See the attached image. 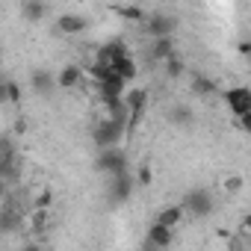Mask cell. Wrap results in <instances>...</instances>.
<instances>
[{
    "label": "cell",
    "instance_id": "cell-11",
    "mask_svg": "<svg viewBox=\"0 0 251 251\" xmlns=\"http://www.w3.org/2000/svg\"><path fill=\"white\" fill-rule=\"evenodd\" d=\"M112 74H115L118 80H124V83H133V80H136V74H139V65H136V59H133V56H124V59H118V62H115Z\"/></svg>",
    "mask_w": 251,
    "mask_h": 251
},
{
    "label": "cell",
    "instance_id": "cell-10",
    "mask_svg": "<svg viewBox=\"0 0 251 251\" xmlns=\"http://www.w3.org/2000/svg\"><path fill=\"white\" fill-rule=\"evenodd\" d=\"M109 189H112V201H127V198H130V189H133V175H130V172L115 175Z\"/></svg>",
    "mask_w": 251,
    "mask_h": 251
},
{
    "label": "cell",
    "instance_id": "cell-1",
    "mask_svg": "<svg viewBox=\"0 0 251 251\" xmlns=\"http://www.w3.org/2000/svg\"><path fill=\"white\" fill-rule=\"evenodd\" d=\"M127 133V121H121V118H106V121H95V127H92V142L106 151V148H118L121 136Z\"/></svg>",
    "mask_w": 251,
    "mask_h": 251
},
{
    "label": "cell",
    "instance_id": "cell-8",
    "mask_svg": "<svg viewBox=\"0 0 251 251\" xmlns=\"http://www.w3.org/2000/svg\"><path fill=\"white\" fill-rule=\"evenodd\" d=\"M56 80V89H77L80 83H83V68L80 65H62V71L53 77Z\"/></svg>",
    "mask_w": 251,
    "mask_h": 251
},
{
    "label": "cell",
    "instance_id": "cell-7",
    "mask_svg": "<svg viewBox=\"0 0 251 251\" xmlns=\"http://www.w3.org/2000/svg\"><path fill=\"white\" fill-rule=\"evenodd\" d=\"M89 27V21L83 18V15H77V12H62L59 18H56V30L62 33V36H77V33H83Z\"/></svg>",
    "mask_w": 251,
    "mask_h": 251
},
{
    "label": "cell",
    "instance_id": "cell-12",
    "mask_svg": "<svg viewBox=\"0 0 251 251\" xmlns=\"http://www.w3.org/2000/svg\"><path fill=\"white\" fill-rule=\"evenodd\" d=\"M148 242H151L154 248H169V245L175 242V233H172L169 227H163V225L154 222V225L148 227Z\"/></svg>",
    "mask_w": 251,
    "mask_h": 251
},
{
    "label": "cell",
    "instance_id": "cell-17",
    "mask_svg": "<svg viewBox=\"0 0 251 251\" xmlns=\"http://www.w3.org/2000/svg\"><path fill=\"white\" fill-rule=\"evenodd\" d=\"M115 15H121L124 21H130V24H142L148 18L142 6H115Z\"/></svg>",
    "mask_w": 251,
    "mask_h": 251
},
{
    "label": "cell",
    "instance_id": "cell-19",
    "mask_svg": "<svg viewBox=\"0 0 251 251\" xmlns=\"http://www.w3.org/2000/svg\"><path fill=\"white\" fill-rule=\"evenodd\" d=\"M48 213H50V210H30V227H33L36 233L45 230V225H48Z\"/></svg>",
    "mask_w": 251,
    "mask_h": 251
},
{
    "label": "cell",
    "instance_id": "cell-5",
    "mask_svg": "<svg viewBox=\"0 0 251 251\" xmlns=\"http://www.w3.org/2000/svg\"><path fill=\"white\" fill-rule=\"evenodd\" d=\"M177 30V21L172 15H163V12H154L151 18H145V33L151 39H172V33Z\"/></svg>",
    "mask_w": 251,
    "mask_h": 251
},
{
    "label": "cell",
    "instance_id": "cell-21",
    "mask_svg": "<svg viewBox=\"0 0 251 251\" xmlns=\"http://www.w3.org/2000/svg\"><path fill=\"white\" fill-rule=\"evenodd\" d=\"M50 201H53V192H50V189H42V192L33 198V210H48Z\"/></svg>",
    "mask_w": 251,
    "mask_h": 251
},
{
    "label": "cell",
    "instance_id": "cell-25",
    "mask_svg": "<svg viewBox=\"0 0 251 251\" xmlns=\"http://www.w3.org/2000/svg\"><path fill=\"white\" fill-rule=\"evenodd\" d=\"M0 103H6V80H0Z\"/></svg>",
    "mask_w": 251,
    "mask_h": 251
},
{
    "label": "cell",
    "instance_id": "cell-4",
    "mask_svg": "<svg viewBox=\"0 0 251 251\" xmlns=\"http://www.w3.org/2000/svg\"><path fill=\"white\" fill-rule=\"evenodd\" d=\"M225 103H227V109H230L236 118L251 115V92H248V86H233V89H227V92H225Z\"/></svg>",
    "mask_w": 251,
    "mask_h": 251
},
{
    "label": "cell",
    "instance_id": "cell-14",
    "mask_svg": "<svg viewBox=\"0 0 251 251\" xmlns=\"http://www.w3.org/2000/svg\"><path fill=\"white\" fill-rule=\"evenodd\" d=\"M172 53H175V42L172 39H154V45H151V59L154 62H166Z\"/></svg>",
    "mask_w": 251,
    "mask_h": 251
},
{
    "label": "cell",
    "instance_id": "cell-15",
    "mask_svg": "<svg viewBox=\"0 0 251 251\" xmlns=\"http://www.w3.org/2000/svg\"><path fill=\"white\" fill-rule=\"evenodd\" d=\"M33 89H36L39 95H45V98H48V95H53L56 80H53L48 71H36V74H33Z\"/></svg>",
    "mask_w": 251,
    "mask_h": 251
},
{
    "label": "cell",
    "instance_id": "cell-26",
    "mask_svg": "<svg viewBox=\"0 0 251 251\" xmlns=\"http://www.w3.org/2000/svg\"><path fill=\"white\" fill-rule=\"evenodd\" d=\"M24 251H45V248H42L39 242H27V245H24Z\"/></svg>",
    "mask_w": 251,
    "mask_h": 251
},
{
    "label": "cell",
    "instance_id": "cell-16",
    "mask_svg": "<svg viewBox=\"0 0 251 251\" xmlns=\"http://www.w3.org/2000/svg\"><path fill=\"white\" fill-rule=\"evenodd\" d=\"M192 92H195L198 98H210V95H216V83L207 80L204 74H195V77H192Z\"/></svg>",
    "mask_w": 251,
    "mask_h": 251
},
{
    "label": "cell",
    "instance_id": "cell-3",
    "mask_svg": "<svg viewBox=\"0 0 251 251\" xmlns=\"http://www.w3.org/2000/svg\"><path fill=\"white\" fill-rule=\"evenodd\" d=\"M98 172H109V177L127 172V154L121 148H106L98 154Z\"/></svg>",
    "mask_w": 251,
    "mask_h": 251
},
{
    "label": "cell",
    "instance_id": "cell-6",
    "mask_svg": "<svg viewBox=\"0 0 251 251\" xmlns=\"http://www.w3.org/2000/svg\"><path fill=\"white\" fill-rule=\"evenodd\" d=\"M180 207H183V213H192V216H210L213 213V195L207 189H192Z\"/></svg>",
    "mask_w": 251,
    "mask_h": 251
},
{
    "label": "cell",
    "instance_id": "cell-24",
    "mask_svg": "<svg viewBox=\"0 0 251 251\" xmlns=\"http://www.w3.org/2000/svg\"><path fill=\"white\" fill-rule=\"evenodd\" d=\"M15 133H27V121H24V118L15 121Z\"/></svg>",
    "mask_w": 251,
    "mask_h": 251
},
{
    "label": "cell",
    "instance_id": "cell-9",
    "mask_svg": "<svg viewBox=\"0 0 251 251\" xmlns=\"http://www.w3.org/2000/svg\"><path fill=\"white\" fill-rule=\"evenodd\" d=\"M183 207L180 204H169V207H163L160 213H157V225H163V227H169V230H175L180 222H183Z\"/></svg>",
    "mask_w": 251,
    "mask_h": 251
},
{
    "label": "cell",
    "instance_id": "cell-20",
    "mask_svg": "<svg viewBox=\"0 0 251 251\" xmlns=\"http://www.w3.org/2000/svg\"><path fill=\"white\" fill-rule=\"evenodd\" d=\"M242 186H245V177H242V175H227V177H225V189H227V195L242 192Z\"/></svg>",
    "mask_w": 251,
    "mask_h": 251
},
{
    "label": "cell",
    "instance_id": "cell-2",
    "mask_svg": "<svg viewBox=\"0 0 251 251\" xmlns=\"http://www.w3.org/2000/svg\"><path fill=\"white\" fill-rule=\"evenodd\" d=\"M124 56H130L127 53V45H124V42H106V45H100L98 50H95V65H100V68H106V71H112L115 68V62L118 59H124Z\"/></svg>",
    "mask_w": 251,
    "mask_h": 251
},
{
    "label": "cell",
    "instance_id": "cell-13",
    "mask_svg": "<svg viewBox=\"0 0 251 251\" xmlns=\"http://www.w3.org/2000/svg\"><path fill=\"white\" fill-rule=\"evenodd\" d=\"M18 9H21V15H24L30 24H39V21L50 12V6H48V3H36V0H24Z\"/></svg>",
    "mask_w": 251,
    "mask_h": 251
},
{
    "label": "cell",
    "instance_id": "cell-18",
    "mask_svg": "<svg viewBox=\"0 0 251 251\" xmlns=\"http://www.w3.org/2000/svg\"><path fill=\"white\" fill-rule=\"evenodd\" d=\"M183 71H186V62H183V59H180V53L175 50V53L166 59V74H169V77H180Z\"/></svg>",
    "mask_w": 251,
    "mask_h": 251
},
{
    "label": "cell",
    "instance_id": "cell-22",
    "mask_svg": "<svg viewBox=\"0 0 251 251\" xmlns=\"http://www.w3.org/2000/svg\"><path fill=\"white\" fill-rule=\"evenodd\" d=\"M6 100H12V103L21 100V86L15 80H6Z\"/></svg>",
    "mask_w": 251,
    "mask_h": 251
},
{
    "label": "cell",
    "instance_id": "cell-23",
    "mask_svg": "<svg viewBox=\"0 0 251 251\" xmlns=\"http://www.w3.org/2000/svg\"><path fill=\"white\" fill-rule=\"evenodd\" d=\"M136 177H139V183H142V186H148V183H151V169H148V166H142Z\"/></svg>",
    "mask_w": 251,
    "mask_h": 251
}]
</instances>
